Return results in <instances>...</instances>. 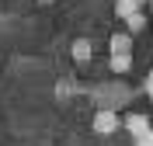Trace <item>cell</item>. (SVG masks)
<instances>
[{"label": "cell", "mask_w": 153, "mask_h": 146, "mask_svg": "<svg viewBox=\"0 0 153 146\" xmlns=\"http://www.w3.org/2000/svg\"><path fill=\"white\" fill-rule=\"evenodd\" d=\"M118 125H122V118L115 111H97L94 115V132L97 136H111V132H118Z\"/></svg>", "instance_id": "1"}, {"label": "cell", "mask_w": 153, "mask_h": 146, "mask_svg": "<svg viewBox=\"0 0 153 146\" xmlns=\"http://www.w3.org/2000/svg\"><path fill=\"white\" fill-rule=\"evenodd\" d=\"M122 129H125L132 139H139L143 132H150V118L139 115V111H132V115H125V118H122Z\"/></svg>", "instance_id": "2"}, {"label": "cell", "mask_w": 153, "mask_h": 146, "mask_svg": "<svg viewBox=\"0 0 153 146\" xmlns=\"http://www.w3.org/2000/svg\"><path fill=\"white\" fill-rule=\"evenodd\" d=\"M108 49H111V56H132V35H129V31H118V35H111Z\"/></svg>", "instance_id": "3"}, {"label": "cell", "mask_w": 153, "mask_h": 146, "mask_svg": "<svg viewBox=\"0 0 153 146\" xmlns=\"http://www.w3.org/2000/svg\"><path fill=\"white\" fill-rule=\"evenodd\" d=\"M91 52H94V49H91V42H87V39H76L73 45H70V56H73L76 63H87V59H91Z\"/></svg>", "instance_id": "4"}, {"label": "cell", "mask_w": 153, "mask_h": 146, "mask_svg": "<svg viewBox=\"0 0 153 146\" xmlns=\"http://www.w3.org/2000/svg\"><path fill=\"white\" fill-rule=\"evenodd\" d=\"M139 4H143V0H115V14L125 21L129 14H136V10H139Z\"/></svg>", "instance_id": "5"}, {"label": "cell", "mask_w": 153, "mask_h": 146, "mask_svg": "<svg viewBox=\"0 0 153 146\" xmlns=\"http://www.w3.org/2000/svg\"><path fill=\"white\" fill-rule=\"evenodd\" d=\"M125 24H129V31H143V28H146V14H143V10H136V14L125 18Z\"/></svg>", "instance_id": "6"}, {"label": "cell", "mask_w": 153, "mask_h": 146, "mask_svg": "<svg viewBox=\"0 0 153 146\" xmlns=\"http://www.w3.org/2000/svg\"><path fill=\"white\" fill-rule=\"evenodd\" d=\"M129 66H132V56H111V70L115 73H125Z\"/></svg>", "instance_id": "7"}, {"label": "cell", "mask_w": 153, "mask_h": 146, "mask_svg": "<svg viewBox=\"0 0 153 146\" xmlns=\"http://www.w3.org/2000/svg\"><path fill=\"white\" fill-rule=\"evenodd\" d=\"M136 146H153V129H150V132H143V136L136 139Z\"/></svg>", "instance_id": "8"}, {"label": "cell", "mask_w": 153, "mask_h": 146, "mask_svg": "<svg viewBox=\"0 0 153 146\" xmlns=\"http://www.w3.org/2000/svg\"><path fill=\"white\" fill-rule=\"evenodd\" d=\"M146 94H150V101H153V77H146Z\"/></svg>", "instance_id": "9"}, {"label": "cell", "mask_w": 153, "mask_h": 146, "mask_svg": "<svg viewBox=\"0 0 153 146\" xmlns=\"http://www.w3.org/2000/svg\"><path fill=\"white\" fill-rule=\"evenodd\" d=\"M150 7H153V0H150Z\"/></svg>", "instance_id": "10"}, {"label": "cell", "mask_w": 153, "mask_h": 146, "mask_svg": "<svg viewBox=\"0 0 153 146\" xmlns=\"http://www.w3.org/2000/svg\"><path fill=\"white\" fill-rule=\"evenodd\" d=\"M150 77H153V70H150Z\"/></svg>", "instance_id": "11"}]
</instances>
